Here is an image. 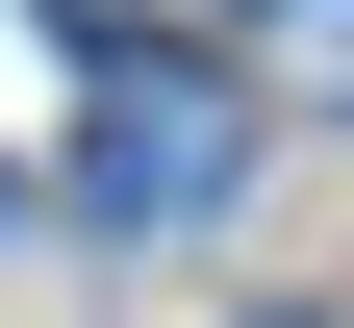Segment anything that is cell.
<instances>
[{"label":"cell","instance_id":"1","mask_svg":"<svg viewBox=\"0 0 354 328\" xmlns=\"http://www.w3.org/2000/svg\"><path fill=\"white\" fill-rule=\"evenodd\" d=\"M228 177H253V102L203 51H102V102H76V202L102 227H228Z\"/></svg>","mask_w":354,"mask_h":328},{"label":"cell","instance_id":"2","mask_svg":"<svg viewBox=\"0 0 354 328\" xmlns=\"http://www.w3.org/2000/svg\"><path fill=\"white\" fill-rule=\"evenodd\" d=\"M279 328H329V303H279Z\"/></svg>","mask_w":354,"mask_h":328}]
</instances>
